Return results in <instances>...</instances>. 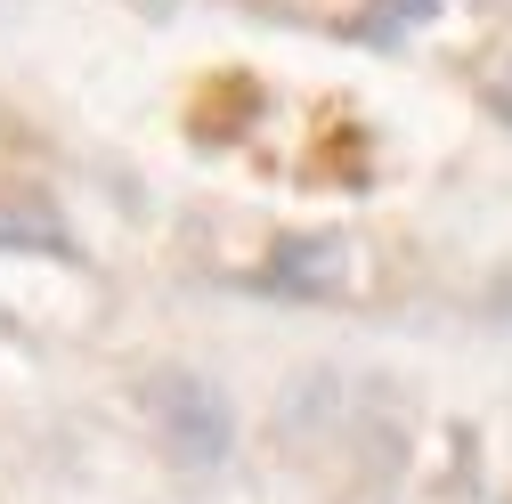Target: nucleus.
<instances>
[{
  "mask_svg": "<svg viewBox=\"0 0 512 504\" xmlns=\"http://www.w3.org/2000/svg\"><path fill=\"white\" fill-rule=\"evenodd\" d=\"M147 407V431L163 439V456L179 472H212L228 448H236V423H228V399L212 383H196V374H155V383L139 391Z\"/></svg>",
  "mask_w": 512,
  "mask_h": 504,
  "instance_id": "nucleus-1",
  "label": "nucleus"
},
{
  "mask_svg": "<svg viewBox=\"0 0 512 504\" xmlns=\"http://www.w3.org/2000/svg\"><path fill=\"white\" fill-rule=\"evenodd\" d=\"M342 244L334 236H285L269 261H261V293H293V301H326L342 293Z\"/></svg>",
  "mask_w": 512,
  "mask_h": 504,
  "instance_id": "nucleus-2",
  "label": "nucleus"
},
{
  "mask_svg": "<svg viewBox=\"0 0 512 504\" xmlns=\"http://www.w3.org/2000/svg\"><path fill=\"white\" fill-rule=\"evenodd\" d=\"M439 17V0H374V25H423Z\"/></svg>",
  "mask_w": 512,
  "mask_h": 504,
  "instance_id": "nucleus-3",
  "label": "nucleus"
},
{
  "mask_svg": "<svg viewBox=\"0 0 512 504\" xmlns=\"http://www.w3.org/2000/svg\"><path fill=\"white\" fill-rule=\"evenodd\" d=\"M488 106H496V114H504V122H512V66H504V74H496V82H488Z\"/></svg>",
  "mask_w": 512,
  "mask_h": 504,
  "instance_id": "nucleus-4",
  "label": "nucleus"
}]
</instances>
